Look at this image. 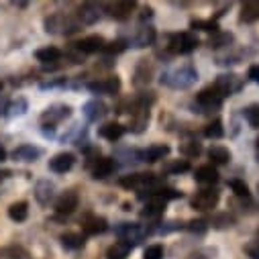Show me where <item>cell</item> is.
<instances>
[{
  "instance_id": "obj_12",
  "label": "cell",
  "mask_w": 259,
  "mask_h": 259,
  "mask_svg": "<svg viewBox=\"0 0 259 259\" xmlns=\"http://www.w3.org/2000/svg\"><path fill=\"white\" fill-rule=\"evenodd\" d=\"M76 163V155L70 153V151H61V153H55L51 159H49V169L53 174H66L74 167Z\"/></svg>"
},
{
  "instance_id": "obj_28",
  "label": "cell",
  "mask_w": 259,
  "mask_h": 259,
  "mask_svg": "<svg viewBox=\"0 0 259 259\" xmlns=\"http://www.w3.org/2000/svg\"><path fill=\"white\" fill-rule=\"evenodd\" d=\"M61 55H63L61 49H57L53 45H45V47H41V49L35 51V59L41 61V63H55V61L61 59Z\"/></svg>"
},
{
  "instance_id": "obj_33",
  "label": "cell",
  "mask_w": 259,
  "mask_h": 259,
  "mask_svg": "<svg viewBox=\"0 0 259 259\" xmlns=\"http://www.w3.org/2000/svg\"><path fill=\"white\" fill-rule=\"evenodd\" d=\"M233 33H214L210 39H208V47L210 49H223V47H231V43H233Z\"/></svg>"
},
{
  "instance_id": "obj_2",
  "label": "cell",
  "mask_w": 259,
  "mask_h": 259,
  "mask_svg": "<svg viewBox=\"0 0 259 259\" xmlns=\"http://www.w3.org/2000/svg\"><path fill=\"white\" fill-rule=\"evenodd\" d=\"M45 31L51 35H63V37H70L74 33H78L82 29V23L78 21L76 15H66V13H53L49 15L45 21Z\"/></svg>"
},
{
  "instance_id": "obj_11",
  "label": "cell",
  "mask_w": 259,
  "mask_h": 259,
  "mask_svg": "<svg viewBox=\"0 0 259 259\" xmlns=\"http://www.w3.org/2000/svg\"><path fill=\"white\" fill-rule=\"evenodd\" d=\"M135 7H137L135 0H116V3H108L104 9H106L108 17H112L116 21H126L133 15Z\"/></svg>"
},
{
  "instance_id": "obj_45",
  "label": "cell",
  "mask_w": 259,
  "mask_h": 259,
  "mask_svg": "<svg viewBox=\"0 0 259 259\" xmlns=\"http://www.w3.org/2000/svg\"><path fill=\"white\" fill-rule=\"evenodd\" d=\"M247 78H249L251 82L259 84V63H253V66L249 68V72H247Z\"/></svg>"
},
{
  "instance_id": "obj_8",
  "label": "cell",
  "mask_w": 259,
  "mask_h": 259,
  "mask_svg": "<svg viewBox=\"0 0 259 259\" xmlns=\"http://www.w3.org/2000/svg\"><path fill=\"white\" fill-rule=\"evenodd\" d=\"M72 116V106L70 104H51L41 112V124L43 126H55L61 120H66Z\"/></svg>"
},
{
  "instance_id": "obj_15",
  "label": "cell",
  "mask_w": 259,
  "mask_h": 259,
  "mask_svg": "<svg viewBox=\"0 0 259 259\" xmlns=\"http://www.w3.org/2000/svg\"><path fill=\"white\" fill-rule=\"evenodd\" d=\"M82 229L86 235H102L108 231V221L104 217H98V214H88L84 221H82Z\"/></svg>"
},
{
  "instance_id": "obj_17",
  "label": "cell",
  "mask_w": 259,
  "mask_h": 259,
  "mask_svg": "<svg viewBox=\"0 0 259 259\" xmlns=\"http://www.w3.org/2000/svg\"><path fill=\"white\" fill-rule=\"evenodd\" d=\"M41 147H35V145H19L15 151H13V159L19 161V163H33L41 157Z\"/></svg>"
},
{
  "instance_id": "obj_21",
  "label": "cell",
  "mask_w": 259,
  "mask_h": 259,
  "mask_svg": "<svg viewBox=\"0 0 259 259\" xmlns=\"http://www.w3.org/2000/svg\"><path fill=\"white\" fill-rule=\"evenodd\" d=\"M151 76H153V66L149 59H139L137 68H135V76H133V84L135 86H145L151 82Z\"/></svg>"
},
{
  "instance_id": "obj_25",
  "label": "cell",
  "mask_w": 259,
  "mask_h": 259,
  "mask_svg": "<svg viewBox=\"0 0 259 259\" xmlns=\"http://www.w3.org/2000/svg\"><path fill=\"white\" fill-rule=\"evenodd\" d=\"M126 128L120 124V122H106L102 126H98V135L106 141H118L122 135H124Z\"/></svg>"
},
{
  "instance_id": "obj_38",
  "label": "cell",
  "mask_w": 259,
  "mask_h": 259,
  "mask_svg": "<svg viewBox=\"0 0 259 259\" xmlns=\"http://www.w3.org/2000/svg\"><path fill=\"white\" fill-rule=\"evenodd\" d=\"M229 186H231V190L235 192V196H239V198H249V186L243 182V180H231L229 182Z\"/></svg>"
},
{
  "instance_id": "obj_22",
  "label": "cell",
  "mask_w": 259,
  "mask_h": 259,
  "mask_svg": "<svg viewBox=\"0 0 259 259\" xmlns=\"http://www.w3.org/2000/svg\"><path fill=\"white\" fill-rule=\"evenodd\" d=\"M76 17H78V21H80L82 25H94V23L100 19V7L94 5V3H86V5H82V7L78 9Z\"/></svg>"
},
{
  "instance_id": "obj_16",
  "label": "cell",
  "mask_w": 259,
  "mask_h": 259,
  "mask_svg": "<svg viewBox=\"0 0 259 259\" xmlns=\"http://www.w3.org/2000/svg\"><path fill=\"white\" fill-rule=\"evenodd\" d=\"M155 37H157L155 29H153L151 25H143L141 29H137V33H135L131 45H133L135 49H145V47H149V45L155 43Z\"/></svg>"
},
{
  "instance_id": "obj_19",
  "label": "cell",
  "mask_w": 259,
  "mask_h": 259,
  "mask_svg": "<svg viewBox=\"0 0 259 259\" xmlns=\"http://www.w3.org/2000/svg\"><path fill=\"white\" fill-rule=\"evenodd\" d=\"M137 155H139V159H141V161L155 163V161H159V159H163V157H167V155H169V145H165V143H157V145H151V147H147V149L139 151Z\"/></svg>"
},
{
  "instance_id": "obj_4",
  "label": "cell",
  "mask_w": 259,
  "mask_h": 259,
  "mask_svg": "<svg viewBox=\"0 0 259 259\" xmlns=\"http://www.w3.org/2000/svg\"><path fill=\"white\" fill-rule=\"evenodd\" d=\"M114 233H116V237H118V241H124V243H128V245H139L149 233H151V229H147V227H143V225H137V223H120L116 229H114Z\"/></svg>"
},
{
  "instance_id": "obj_41",
  "label": "cell",
  "mask_w": 259,
  "mask_h": 259,
  "mask_svg": "<svg viewBox=\"0 0 259 259\" xmlns=\"http://www.w3.org/2000/svg\"><path fill=\"white\" fill-rule=\"evenodd\" d=\"M124 49H126V41H122V39L110 41V43H106V47H104V51H106L108 55H118V53H122Z\"/></svg>"
},
{
  "instance_id": "obj_23",
  "label": "cell",
  "mask_w": 259,
  "mask_h": 259,
  "mask_svg": "<svg viewBox=\"0 0 259 259\" xmlns=\"http://www.w3.org/2000/svg\"><path fill=\"white\" fill-rule=\"evenodd\" d=\"M163 214H165V202L157 198L147 200V204L141 210V219H147V221H159Z\"/></svg>"
},
{
  "instance_id": "obj_26",
  "label": "cell",
  "mask_w": 259,
  "mask_h": 259,
  "mask_svg": "<svg viewBox=\"0 0 259 259\" xmlns=\"http://www.w3.org/2000/svg\"><path fill=\"white\" fill-rule=\"evenodd\" d=\"M194 180L198 184H204V186H212L219 182V171L214 165H200L196 171H194Z\"/></svg>"
},
{
  "instance_id": "obj_7",
  "label": "cell",
  "mask_w": 259,
  "mask_h": 259,
  "mask_svg": "<svg viewBox=\"0 0 259 259\" xmlns=\"http://www.w3.org/2000/svg\"><path fill=\"white\" fill-rule=\"evenodd\" d=\"M86 88L92 94H100V96H114L120 92V78L118 76H106V78H96L92 82H86Z\"/></svg>"
},
{
  "instance_id": "obj_13",
  "label": "cell",
  "mask_w": 259,
  "mask_h": 259,
  "mask_svg": "<svg viewBox=\"0 0 259 259\" xmlns=\"http://www.w3.org/2000/svg\"><path fill=\"white\" fill-rule=\"evenodd\" d=\"M74 47L80 53H98V51H104L106 41L102 35H88V37L80 39L78 43H74Z\"/></svg>"
},
{
  "instance_id": "obj_9",
  "label": "cell",
  "mask_w": 259,
  "mask_h": 259,
  "mask_svg": "<svg viewBox=\"0 0 259 259\" xmlns=\"http://www.w3.org/2000/svg\"><path fill=\"white\" fill-rule=\"evenodd\" d=\"M212 88H214L223 98H227V96H233V94L241 92V88H243V78L237 76V74H223V76H219V78L214 80Z\"/></svg>"
},
{
  "instance_id": "obj_39",
  "label": "cell",
  "mask_w": 259,
  "mask_h": 259,
  "mask_svg": "<svg viewBox=\"0 0 259 259\" xmlns=\"http://www.w3.org/2000/svg\"><path fill=\"white\" fill-rule=\"evenodd\" d=\"M163 255H165V251L159 243H153L143 251V259H163Z\"/></svg>"
},
{
  "instance_id": "obj_18",
  "label": "cell",
  "mask_w": 259,
  "mask_h": 259,
  "mask_svg": "<svg viewBox=\"0 0 259 259\" xmlns=\"http://www.w3.org/2000/svg\"><path fill=\"white\" fill-rule=\"evenodd\" d=\"M114 169H116V161L112 157H96L94 165H92V178L94 180H104V178L112 176Z\"/></svg>"
},
{
  "instance_id": "obj_47",
  "label": "cell",
  "mask_w": 259,
  "mask_h": 259,
  "mask_svg": "<svg viewBox=\"0 0 259 259\" xmlns=\"http://www.w3.org/2000/svg\"><path fill=\"white\" fill-rule=\"evenodd\" d=\"M5 159H7V149H5L3 145H0V163H3Z\"/></svg>"
},
{
  "instance_id": "obj_30",
  "label": "cell",
  "mask_w": 259,
  "mask_h": 259,
  "mask_svg": "<svg viewBox=\"0 0 259 259\" xmlns=\"http://www.w3.org/2000/svg\"><path fill=\"white\" fill-rule=\"evenodd\" d=\"M29 217V202L25 200H19V202H13L9 206V219L15 221V223H25Z\"/></svg>"
},
{
  "instance_id": "obj_24",
  "label": "cell",
  "mask_w": 259,
  "mask_h": 259,
  "mask_svg": "<svg viewBox=\"0 0 259 259\" xmlns=\"http://www.w3.org/2000/svg\"><path fill=\"white\" fill-rule=\"evenodd\" d=\"M59 243L66 251H78L86 245V237L82 233H74V231H68L59 237Z\"/></svg>"
},
{
  "instance_id": "obj_43",
  "label": "cell",
  "mask_w": 259,
  "mask_h": 259,
  "mask_svg": "<svg viewBox=\"0 0 259 259\" xmlns=\"http://www.w3.org/2000/svg\"><path fill=\"white\" fill-rule=\"evenodd\" d=\"M186 229L192 231V233H204V231L208 229V223L202 221V219H200V221H190V223L186 225Z\"/></svg>"
},
{
  "instance_id": "obj_31",
  "label": "cell",
  "mask_w": 259,
  "mask_h": 259,
  "mask_svg": "<svg viewBox=\"0 0 259 259\" xmlns=\"http://www.w3.org/2000/svg\"><path fill=\"white\" fill-rule=\"evenodd\" d=\"M259 21V0H249L241 7V23Z\"/></svg>"
},
{
  "instance_id": "obj_14",
  "label": "cell",
  "mask_w": 259,
  "mask_h": 259,
  "mask_svg": "<svg viewBox=\"0 0 259 259\" xmlns=\"http://www.w3.org/2000/svg\"><path fill=\"white\" fill-rule=\"evenodd\" d=\"M82 112H84V116H86L90 122H98V120H102V118L108 114V106H106L102 100L94 98V100H88V102L84 104Z\"/></svg>"
},
{
  "instance_id": "obj_6",
  "label": "cell",
  "mask_w": 259,
  "mask_h": 259,
  "mask_svg": "<svg viewBox=\"0 0 259 259\" xmlns=\"http://www.w3.org/2000/svg\"><path fill=\"white\" fill-rule=\"evenodd\" d=\"M219 200H221L219 190H214V188H204V190L196 192V194L192 196L190 206H192L194 210L204 212V210H212V208H217Z\"/></svg>"
},
{
  "instance_id": "obj_46",
  "label": "cell",
  "mask_w": 259,
  "mask_h": 259,
  "mask_svg": "<svg viewBox=\"0 0 259 259\" xmlns=\"http://www.w3.org/2000/svg\"><path fill=\"white\" fill-rule=\"evenodd\" d=\"M9 106H11V100L7 96H0V116L9 114Z\"/></svg>"
},
{
  "instance_id": "obj_10",
  "label": "cell",
  "mask_w": 259,
  "mask_h": 259,
  "mask_svg": "<svg viewBox=\"0 0 259 259\" xmlns=\"http://www.w3.org/2000/svg\"><path fill=\"white\" fill-rule=\"evenodd\" d=\"M80 204V194L76 188H70L66 192H61V196L55 200V212L57 214H72Z\"/></svg>"
},
{
  "instance_id": "obj_5",
  "label": "cell",
  "mask_w": 259,
  "mask_h": 259,
  "mask_svg": "<svg viewBox=\"0 0 259 259\" xmlns=\"http://www.w3.org/2000/svg\"><path fill=\"white\" fill-rule=\"evenodd\" d=\"M223 96L212 88V86H208V88H204V90H200L198 94H196V100H194V108H198V112H214V110H219L221 106H223Z\"/></svg>"
},
{
  "instance_id": "obj_32",
  "label": "cell",
  "mask_w": 259,
  "mask_h": 259,
  "mask_svg": "<svg viewBox=\"0 0 259 259\" xmlns=\"http://www.w3.org/2000/svg\"><path fill=\"white\" fill-rule=\"evenodd\" d=\"M190 29H200L206 33H219V21L217 19H192Z\"/></svg>"
},
{
  "instance_id": "obj_20",
  "label": "cell",
  "mask_w": 259,
  "mask_h": 259,
  "mask_svg": "<svg viewBox=\"0 0 259 259\" xmlns=\"http://www.w3.org/2000/svg\"><path fill=\"white\" fill-rule=\"evenodd\" d=\"M53 196H55V186H53V182H49V180L37 182V186H35V198H37V202H39L41 206H49V202L53 200Z\"/></svg>"
},
{
  "instance_id": "obj_35",
  "label": "cell",
  "mask_w": 259,
  "mask_h": 259,
  "mask_svg": "<svg viewBox=\"0 0 259 259\" xmlns=\"http://www.w3.org/2000/svg\"><path fill=\"white\" fill-rule=\"evenodd\" d=\"M163 171L169 174V176L186 174V171H190V161H188V159H174V161H169V163L163 167Z\"/></svg>"
},
{
  "instance_id": "obj_29",
  "label": "cell",
  "mask_w": 259,
  "mask_h": 259,
  "mask_svg": "<svg viewBox=\"0 0 259 259\" xmlns=\"http://www.w3.org/2000/svg\"><path fill=\"white\" fill-rule=\"evenodd\" d=\"M231 151L227 149V147H223V145H212L210 149H208V159L214 163V165H229L231 163Z\"/></svg>"
},
{
  "instance_id": "obj_3",
  "label": "cell",
  "mask_w": 259,
  "mask_h": 259,
  "mask_svg": "<svg viewBox=\"0 0 259 259\" xmlns=\"http://www.w3.org/2000/svg\"><path fill=\"white\" fill-rule=\"evenodd\" d=\"M198 45H200V39L194 35L192 31L174 33V35L167 37V43L163 45V57H174V55L192 53Z\"/></svg>"
},
{
  "instance_id": "obj_36",
  "label": "cell",
  "mask_w": 259,
  "mask_h": 259,
  "mask_svg": "<svg viewBox=\"0 0 259 259\" xmlns=\"http://www.w3.org/2000/svg\"><path fill=\"white\" fill-rule=\"evenodd\" d=\"M180 153H182L184 157L192 159V157H198V155L202 153V147H200L198 141H184V143L180 145Z\"/></svg>"
},
{
  "instance_id": "obj_48",
  "label": "cell",
  "mask_w": 259,
  "mask_h": 259,
  "mask_svg": "<svg viewBox=\"0 0 259 259\" xmlns=\"http://www.w3.org/2000/svg\"><path fill=\"white\" fill-rule=\"evenodd\" d=\"M3 86H5V84H3V80H0V90H3Z\"/></svg>"
},
{
  "instance_id": "obj_27",
  "label": "cell",
  "mask_w": 259,
  "mask_h": 259,
  "mask_svg": "<svg viewBox=\"0 0 259 259\" xmlns=\"http://www.w3.org/2000/svg\"><path fill=\"white\" fill-rule=\"evenodd\" d=\"M133 251V245H128L124 241H114L106 249V259H126Z\"/></svg>"
},
{
  "instance_id": "obj_49",
  "label": "cell",
  "mask_w": 259,
  "mask_h": 259,
  "mask_svg": "<svg viewBox=\"0 0 259 259\" xmlns=\"http://www.w3.org/2000/svg\"><path fill=\"white\" fill-rule=\"evenodd\" d=\"M257 149H259V139H257Z\"/></svg>"
},
{
  "instance_id": "obj_44",
  "label": "cell",
  "mask_w": 259,
  "mask_h": 259,
  "mask_svg": "<svg viewBox=\"0 0 259 259\" xmlns=\"http://www.w3.org/2000/svg\"><path fill=\"white\" fill-rule=\"evenodd\" d=\"M233 223H235V219L231 217V214H221V217H217L214 219V227L217 229H227V227H233Z\"/></svg>"
},
{
  "instance_id": "obj_1",
  "label": "cell",
  "mask_w": 259,
  "mask_h": 259,
  "mask_svg": "<svg viewBox=\"0 0 259 259\" xmlns=\"http://www.w3.org/2000/svg\"><path fill=\"white\" fill-rule=\"evenodd\" d=\"M159 82L161 86L171 88V90H188L198 82V72L192 63H180V66L165 70L159 76Z\"/></svg>"
},
{
  "instance_id": "obj_42",
  "label": "cell",
  "mask_w": 259,
  "mask_h": 259,
  "mask_svg": "<svg viewBox=\"0 0 259 259\" xmlns=\"http://www.w3.org/2000/svg\"><path fill=\"white\" fill-rule=\"evenodd\" d=\"M243 251L247 253L249 259H259V241H249V243L243 247Z\"/></svg>"
},
{
  "instance_id": "obj_37",
  "label": "cell",
  "mask_w": 259,
  "mask_h": 259,
  "mask_svg": "<svg viewBox=\"0 0 259 259\" xmlns=\"http://www.w3.org/2000/svg\"><path fill=\"white\" fill-rule=\"evenodd\" d=\"M243 116H245V120L249 122L251 128H259V104H249L243 110Z\"/></svg>"
},
{
  "instance_id": "obj_34",
  "label": "cell",
  "mask_w": 259,
  "mask_h": 259,
  "mask_svg": "<svg viewBox=\"0 0 259 259\" xmlns=\"http://www.w3.org/2000/svg\"><path fill=\"white\" fill-rule=\"evenodd\" d=\"M204 137H208V139H223L225 137V126H223L221 118H214L212 122H208L204 126Z\"/></svg>"
},
{
  "instance_id": "obj_40",
  "label": "cell",
  "mask_w": 259,
  "mask_h": 259,
  "mask_svg": "<svg viewBox=\"0 0 259 259\" xmlns=\"http://www.w3.org/2000/svg\"><path fill=\"white\" fill-rule=\"evenodd\" d=\"M27 112V100L25 98H17L15 102H11L9 106V116H21Z\"/></svg>"
}]
</instances>
